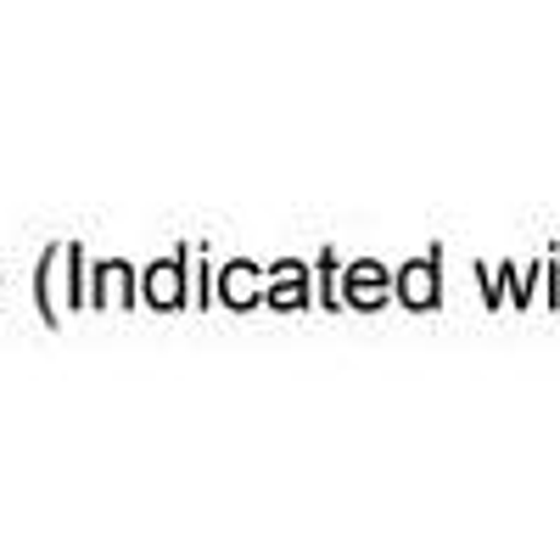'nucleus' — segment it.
Returning <instances> with one entry per match:
<instances>
[{
	"instance_id": "obj_1",
	"label": "nucleus",
	"mask_w": 560,
	"mask_h": 560,
	"mask_svg": "<svg viewBox=\"0 0 560 560\" xmlns=\"http://www.w3.org/2000/svg\"><path fill=\"white\" fill-rule=\"evenodd\" d=\"M382 292H387V280H382L376 264H359V269L348 275V298H353V303H382Z\"/></svg>"
},
{
	"instance_id": "obj_2",
	"label": "nucleus",
	"mask_w": 560,
	"mask_h": 560,
	"mask_svg": "<svg viewBox=\"0 0 560 560\" xmlns=\"http://www.w3.org/2000/svg\"><path fill=\"white\" fill-rule=\"evenodd\" d=\"M147 298H152V303H163V308H174V303H179V264H158V269H152Z\"/></svg>"
},
{
	"instance_id": "obj_3",
	"label": "nucleus",
	"mask_w": 560,
	"mask_h": 560,
	"mask_svg": "<svg viewBox=\"0 0 560 560\" xmlns=\"http://www.w3.org/2000/svg\"><path fill=\"white\" fill-rule=\"evenodd\" d=\"M432 292H438V287H432V269L415 264V269L404 275V298H409V303H432Z\"/></svg>"
}]
</instances>
